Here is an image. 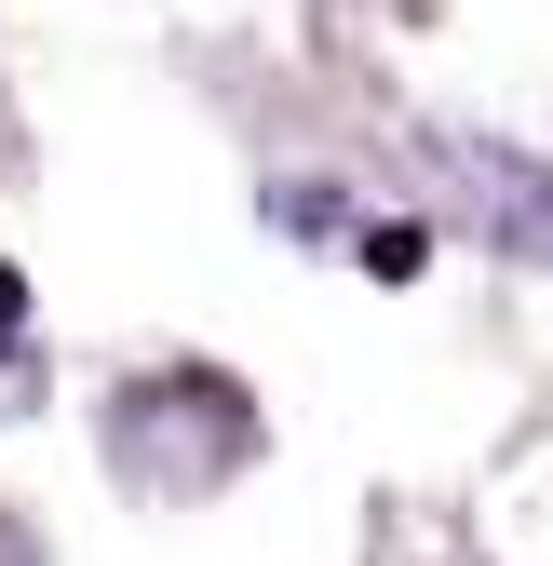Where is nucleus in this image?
I'll use <instances>...</instances> for the list:
<instances>
[{"label":"nucleus","mask_w":553,"mask_h":566,"mask_svg":"<svg viewBox=\"0 0 553 566\" xmlns=\"http://www.w3.org/2000/svg\"><path fill=\"white\" fill-rule=\"evenodd\" d=\"M365 270H378V283H419V270H432V230L378 217V230H365Z\"/></svg>","instance_id":"obj_3"},{"label":"nucleus","mask_w":553,"mask_h":566,"mask_svg":"<svg viewBox=\"0 0 553 566\" xmlns=\"http://www.w3.org/2000/svg\"><path fill=\"white\" fill-rule=\"evenodd\" d=\"M432 189L472 217V243H500L526 270H553V163L540 149H500V135H419Z\"/></svg>","instance_id":"obj_1"},{"label":"nucleus","mask_w":553,"mask_h":566,"mask_svg":"<svg viewBox=\"0 0 553 566\" xmlns=\"http://www.w3.org/2000/svg\"><path fill=\"white\" fill-rule=\"evenodd\" d=\"M270 217H284V230H311V256H365V217H352L324 176H284V189H270Z\"/></svg>","instance_id":"obj_2"}]
</instances>
